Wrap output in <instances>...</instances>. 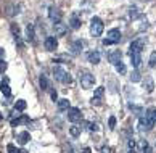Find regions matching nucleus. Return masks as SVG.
Returning a JSON list of instances; mask_svg holds the SVG:
<instances>
[{
  "instance_id": "f257e3e1",
  "label": "nucleus",
  "mask_w": 156,
  "mask_h": 153,
  "mask_svg": "<svg viewBox=\"0 0 156 153\" xmlns=\"http://www.w3.org/2000/svg\"><path fill=\"white\" fill-rule=\"evenodd\" d=\"M79 79H80V86L84 87V89H92L95 84V76L89 73L87 69H80L79 71Z\"/></svg>"
},
{
  "instance_id": "f03ea898",
  "label": "nucleus",
  "mask_w": 156,
  "mask_h": 153,
  "mask_svg": "<svg viewBox=\"0 0 156 153\" xmlns=\"http://www.w3.org/2000/svg\"><path fill=\"white\" fill-rule=\"evenodd\" d=\"M103 21L98 18V16H94V18L90 20V34L94 37H100L101 32H103Z\"/></svg>"
},
{
  "instance_id": "7ed1b4c3",
  "label": "nucleus",
  "mask_w": 156,
  "mask_h": 153,
  "mask_svg": "<svg viewBox=\"0 0 156 153\" xmlns=\"http://www.w3.org/2000/svg\"><path fill=\"white\" fill-rule=\"evenodd\" d=\"M53 76L56 81H60L61 84H71V74L65 71L61 66H55L53 68Z\"/></svg>"
},
{
  "instance_id": "20e7f679",
  "label": "nucleus",
  "mask_w": 156,
  "mask_h": 153,
  "mask_svg": "<svg viewBox=\"0 0 156 153\" xmlns=\"http://www.w3.org/2000/svg\"><path fill=\"white\" fill-rule=\"evenodd\" d=\"M145 44H147V40L143 39V37L134 40V42L130 44V47H129V55H130V53H142V50H143V47H145Z\"/></svg>"
},
{
  "instance_id": "39448f33",
  "label": "nucleus",
  "mask_w": 156,
  "mask_h": 153,
  "mask_svg": "<svg viewBox=\"0 0 156 153\" xmlns=\"http://www.w3.org/2000/svg\"><path fill=\"white\" fill-rule=\"evenodd\" d=\"M68 119L71 122H80L82 119V113H80L79 108H69L68 110Z\"/></svg>"
},
{
  "instance_id": "423d86ee",
  "label": "nucleus",
  "mask_w": 156,
  "mask_h": 153,
  "mask_svg": "<svg viewBox=\"0 0 156 153\" xmlns=\"http://www.w3.org/2000/svg\"><path fill=\"white\" fill-rule=\"evenodd\" d=\"M103 93H105V87H97L95 92H94V97H92L90 103L95 105V107H98V105H101V97Z\"/></svg>"
},
{
  "instance_id": "0eeeda50",
  "label": "nucleus",
  "mask_w": 156,
  "mask_h": 153,
  "mask_svg": "<svg viewBox=\"0 0 156 153\" xmlns=\"http://www.w3.org/2000/svg\"><path fill=\"white\" fill-rule=\"evenodd\" d=\"M121 58H122V52H121V50H113V52H109V53H108V61L111 64H114V66L121 61Z\"/></svg>"
},
{
  "instance_id": "6e6552de",
  "label": "nucleus",
  "mask_w": 156,
  "mask_h": 153,
  "mask_svg": "<svg viewBox=\"0 0 156 153\" xmlns=\"http://www.w3.org/2000/svg\"><path fill=\"white\" fill-rule=\"evenodd\" d=\"M61 11L56 8V7H50V10H48V18L53 21V23H60L61 21Z\"/></svg>"
},
{
  "instance_id": "1a4fd4ad",
  "label": "nucleus",
  "mask_w": 156,
  "mask_h": 153,
  "mask_svg": "<svg viewBox=\"0 0 156 153\" xmlns=\"http://www.w3.org/2000/svg\"><path fill=\"white\" fill-rule=\"evenodd\" d=\"M44 45H45V49H47L48 52H53V50H56V47H58V40H56V37L50 36V37L45 39Z\"/></svg>"
},
{
  "instance_id": "9d476101",
  "label": "nucleus",
  "mask_w": 156,
  "mask_h": 153,
  "mask_svg": "<svg viewBox=\"0 0 156 153\" xmlns=\"http://www.w3.org/2000/svg\"><path fill=\"white\" fill-rule=\"evenodd\" d=\"M106 36H108V40H111L113 44H118L121 40V31L119 29H109Z\"/></svg>"
},
{
  "instance_id": "9b49d317",
  "label": "nucleus",
  "mask_w": 156,
  "mask_h": 153,
  "mask_svg": "<svg viewBox=\"0 0 156 153\" xmlns=\"http://www.w3.org/2000/svg\"><path fill=\"white\" fill-rule=\"evenodd\" d=\"M53 29H55V36H58V37L65 36V34L68 32V26L63 24L61 21H60V23H55V24H53Z\"/></svg>"
},
{
  "instance_id": "f8f14e48",
  "label": "nucleus",
  "mask_w": 156,
  "mask_h": 153,
  "mask_svg": "<svg viewBox=\"0 0 156 153\" xmlns=\"http://www.w3.org/2000/svg\"><path fill=\"white\" fill-rule=\"evenodd\" d=\"M26 39H27V42H31V44L36 42V34H34V24H27V26H26Z\"/></svg>"
},
{
  "instance_id": "ddd939ff",
  "label": "nucleus",
  "mask_w": 156,
  "mask_h": 153,
  "mask_svg": "<svg viewBox=\"0 0 156 153\" xmlns=\"http://www.w3.org/2000/svg\"><path fill=\"white\" fill-rule=\"evenodd\" d=\"M0 90L5 97H10L11 95V90H10V86H8V78H3V81L0 82Z\"/></svg>"
},
{
  "instance_id": "4468645a",
  "label": "nucleus",
  "mask_w": 156,
  "mask_h": 153,
  "mask_svg": "<svg viewBox=\"0 0 156 153\" xmlns=\"http://www.w3.org/2000/svg\"><path fill=\"white\" fill-rule=\"evenodd\" d=\"M69 24H71L73 29H79L80 27V16L79 13H73L71 18H69Z\"/></svg>"
},
{
  "instance_id": "2eb2a0df",
  "label": "nucleus",
  "mask_w": 156,
  "mask_h": 153,
  "mask_svg": "<svg viewBox=\"0 0 156 153\" xmlns=\"http://www.w3.org/2000/svg\"><path fill=\"white\" fill-rule=\"evenodd\" d=\"M143 89H145L148 93H151V92H153V89H154L153 79L150 78V76H145V79H143Z\"/></svg>"
},
{
  "instance_id": "dca6fc26",
  "label": "nucleus",
  "mask_w": 156,
  "mask_h": 153,
  "mask_svg": "<svg viewBox=\"0 0 156 153\" xmlns=\"http://www.w3.org/2000/svg\"><path fill=\"white\" fill-rule=\"evenodd\" d=\"M16 140H18V144H20V145H24V144H27V142L31 140V134L27 132V131H24V132L18 134V137H16Z\"/></svg>"
},
{
  "instance_id": "f3484780",
  "label": "nucleus",
  "mask_w": 156,
  "mask_h": 153,
  "mask_svg": "<svg viewBox=\"0 0 156 153\" xmlns=\"http://www.w3.org/2000/svg\"><path fill=\"white\" fill-rule=\"evenodd\" d=\"M129 56H130V61H132V64H134V68L135 69L140 68V64H142V55L140 53H130Z\"/></svg>"
},
{
  "instance_id": "a211bd4d",
  "label": "nucleus",
  "mask_w": 156,
  "mask_h": 153,
  "mask_svg": "<svg viewBox=\"0 0 156 153\" xmlns=\"http://www.w3.org/2000/svg\"><path fill=\"white\" fill-rule=\"evenodd\" d=\"M11 32L15 36V42L18 44V47H23V42H21V37H20V27L16 24H11Z\"/></svg>"
},
{
  "instance_id": "6ab92c4d",
  "label": "nucleus",
  "mask_w": 156,
  "mask_h": 153,
  "mask_svg": "<svg viewBox=\"0 0 156 153\" xmlns=\"http://www.w3.org/2000/svg\"><path fill=\"white\" fill-rule=\"evenodd\" d=\"M56 103H58V110L60 111H68L69 110V100L68 98H61Z\"/></svg>"
},
{
  "instance_id": "aec40b11",
  "label": "nucleus",
  "mask_w": 156,
  "mask_h": 153,
  "mask_svg": "<svg viewBox=\"0 0 156 153\" xmlns=\"http://www.w3.org/2000/svg\"><path fill=\"white\" fill-rule=\"evenodd\" d=\"M39 84H40V89H42V90H45V92H47V90H50V84H48V79L45 78L44 74L40 76V79H39Z\"/></svg>"
},
{
  "instance_id": "412c9836",
  "label": "nucleus",
  "mask_w": 156,
  "mask_h": 153,
  "mask_svg": "<svg viewBox=\"0 0 156 153\" xmlns=\"http://www.w3.org/2000/svg\"><path fill=\"white\" fill-rule=\"evenodd\" d=\"M89 61L94 63V64H98V63H100V53H98L97 50L92 52V53H89Z\"/></svg>"
},
{
  "instance_id": "4be33fe9",
  "label": "nucleus",
  "mask_w": 156,
  "mask_h": 153,
  "mask_svg": "<svg viewBox=\"0 0 156 153\" xmlns=\"http://www.w3.org/2000/svg\"><path fill=\"white\" fill-rule=\"evenodd\" d=\"M20 13V5H10V7L7 8V15L8 16H15Z\"/></svg>"
},
{
  "instance_id": "5701e85b",
  "label": "nucleus",
  "mask_w": 156,
  "mask_h": 153,
  "mask_svg": "<svg viewBox=\"0 0 156 153\" xmlns=\"http://www.w3.org/2000/svg\"><path fill=\"white\" fill-rule=\"evenodd\" d=\"M15 110L16 111H24L26 110V100H16V103H15Z\"/></svg>"
},
{
  "instance_id": "b1692460",
  "label": "nucleus",
  "mask_w": 156,
  "mask_h": 153,
  "mask_svg": "<svg viewBox=\"0 0 156 153\" xmlns=\"http://www.w3.org/2000/svg\"><path fill=\"white\" fill-rule=\"evenodd\" d=\"M69 134H71L73 137H79V135H80V127L76 126V124L71 126V127H69Z\"/></svg>"
},
{
  "instance_id": "393cba45",
  "label": "nucleus",
  "mask_w": 156,
  "mask_h": 153,
  "mask_svg": "<svg viewBox=\"0 0 156 153\" xmlns=\"http://www.w3.org/2000/svg\"><path fill=\"white\" fill-rule=\"evenodd\" d=\"M116 71H118L119 74H126V73H127V68H126V64H124L122 61H119V63L116 64Z\"/></svg>"
},
{
  "instance_id": "a878e982",
  "label": "nucleus",
  "mask_w": 156,
  "mask_h": 153,
  "mask_svg": "<svg viewBox=\"0 0 156 153\" xmlns=\"http://www.w3.org/2000/svg\"><path fill=\"white\" fill-rule=\"evenodd\" d=\"M130 81H132V82H138V81H142L140 73H138V69H134V71H132V74H130Z\"/></svg>"
},
{
  "instance_id": "bb28decb",
  "label": "nucleus",
  "mask_w": 156,
  "mask_h": 153,
  "mask_svg": "<svg viewBox=\"0 0 156 153\" xmlns=\"http://www.w3.org/2000/svg\"><path fill=\"white\" fill-rule=\"evenodd\" d=\"M7 150H8V153H27L26 150H16V147L13 144H8L7 145Z\"/></svg>"
},
{
  "instance_id": "cd10ccee",
  "label": "nucleus",
  "mask_w": 156,
  "mask_h": 153,
  "mask_svg": "<svg viewBox=\"0 0 156 153\" xmlns=\"http://www.w3.org/2000/svg\"><path fill=\"white\" fill-rule=\"evenodd\" d=\"M84 126L87 127L90 132H97L98 131V124H95V122H84Z\"/></svg>"
},
{
  "instance_id": "c85d7f7f",
  "label": "nucleus",
  "mask_w": 156,
  "mask_h": 153,
  "mask_svg": "<svg viewBox=\"0 0 156 153\" xmlns=\"http://www.w3.org/2000/svg\"><path fill=\"white\" fill-rule=\"evenodd\" d=\"M138 16H140V13H138L137 8H130L129 10V18L130 20H135V18H138Z\"/></svg>"
},
{
  "instance_id": "c756f323",
  "label": "nucleus",
  "mask_w": 156,
  "mask_h": 153,
  "mask_svg": "<svg viewBox=\"0 0 156 153\" xmlns=\"http://www.w3.org/2000/svg\"><path fill=\"white\" fill-rule=\"evenodd\" d=\"M82 47H84L82 40H76V42H74V45H73V50H74V52H79V50H82Z\"/></svg>"
},
{
  "instance_id": "7c9ffc66",
  "label": "nucleus",
  "mask_w": 156,
  "mask_h": 153,
  "mask_svg": "<svg viewBox=\"0 0 156 153\" xmlns=\"http://www.w3.org/2000/svg\"><path fill=\"white\" fill-rule=\"evenodd\" d=\"M148 64H150V66H151V68H156V52H153V53L150 55Z\"/></svg>"
},
{
  "instance_id": "2f4dec72",
  "label": "nucleus",
  "mask_w": 156,
  "mask_h": 153,
  "mask_svg": "<svg viewBox=\"0 0 156 153\" xmlns=\"http://www.w3.org/2000/svg\"><path fill=\"white\" fill-rule=\"evenodd\" d=\"M127 147H129V151H127V153H137V148H135V142H134V140H129V144H127Z\"/></svg>"
},
{
  "instance_id": "473e14b6",
  "label": "nucleus",
  "mask_w": 156,
  "mask_h": 153,
  "mask_svg": "<svg viewBox=\"0 0 156 153\" xmlns=\"http://www.w3.org/2000/svg\"><path fill=\"white\" fill-rule=\"evenodd\" d=\"M7 68H8V63L5 60H0V74H3L5 71H7Z\"/></svg>"
},
{
  "instance_id": "72a5a7b5",
  "label": "nucleus",
  "mask_w": 156,
  "mask_h": 153,
  "mask_svg": "<svg viewBox=\"0 0 156 153\" xmlns=\"http://www.w3.org/2000/svg\"><path fill=\"white\" fill-rule=\"evenodd\" d=\"M108 126H109V129H114V127H116V118H114V116H111V118H109V121H108Z\"/></svg>"
},
{
  "instance_id": "f704fd0d",
  "label": "nucleus",
  "mask_w": 156,
  "mask_h": 153,
  "mask_svg": "<svg viewBox=\"0 0 156 153\" xmlns=\"http://www.w3.org/2000/svg\"><path fill=\"white\" fill-rule=\"evenodd\" d=\"M143 29H148V21H147V18L142 20L140 26H138V31H143Z\"/></svg>"
},
{
  "instance_id": "c9c22d12",
  "label": "nucleus",
  "mask_w": 156,
  "mask_h": 153,
  "mask_svg": "<svg viewBox=\"0 0 156 153\" xmlns=\"http://www.w3.org/2000/svg\"><path fill=\"white\" fill-rule=\"evenodd\" d=\"M51 100H53V102H58V93H56V90H51Z\"/></svg>"
},
{
  "instance_id": "e433bc0d",
  "label": "nucleus",
  "mask_w": 156,
  "mask_h": 153,
  "mask_svg": "<svg viewBox=\"0 0 156 153\" xmlns=\"http://www.w3.org/2000/svg\"><path fill=\"white\" fill-rule=\"evenodd\" d=\"M100 151H101V153H111V148H109V147H101Z\"/></svg>"
},
{
  "instance_id": "4c0bfd02",
  "label": "nucleus",
  "mask_w": 156,
  "mask_h": 153,
  "mask_svg": "<svg viewBox=\"0 0 156 153\" xmlns=\"http://www.w3.org/2000/svg\"><path fill=\"white\" fill-rule=\"evenodd\" d=\"M3 56H5V50L0 47V60H3Z\"/></svg>"
},
{
  "instance_id": "58836bf2",
  "label": "nucleus",
  "mask_w": 156,
  "mask_h": 153,
  "mask_svg": "<svg viewBox=\"0 0 156 153\" xmlns=\"http://www.w3.org/2000/svg\"><path fill=\"white\" fill-rule=\"evenodd\" d=\"M143 153H153V150L150 148V147H147V148H145V151H143Z\"/></svg>"
},
{
  "instance_id": "ea45409f",
  "label": "nucleus",
  "mask_w": 156,
  "mask_h": 153,
  "mask_svg": "<svg viewBox=\"0 0 156 153\" xmlns=\"http://www.w3.org/2000/svg\"><path fill=\"white\" fill-rule=\"evenodd\" d=\"M84 153H90V148H84Z\"/></svg>"
},
{
  "instance_id": "a19ab883",
  "label": "nucleus",
  "mask_w": 156,
  "mask_h": 153,
  "mask_svg": "<svg viewBox=\"0 0 156 153\" xmlns=\"http://www.w3.org/2000/svg\"><path fill=\"white\" fill-rule=\"evenodd\" d=\"M0 119H3V115L2 113H0Z\"/></svg>"
}]
</instances>
